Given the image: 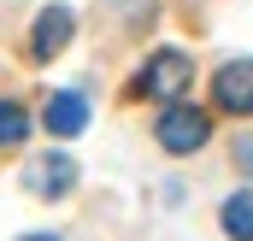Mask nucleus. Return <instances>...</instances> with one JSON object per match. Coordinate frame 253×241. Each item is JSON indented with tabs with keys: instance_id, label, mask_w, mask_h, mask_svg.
<instances>
[{
	"instance_id": "nucleus-6",
	"label": "nucleus",
	"mask_w": 253,
	"mask_h": 241,
	"mask_svg": "<svg viewBox=\"0 0 253 241\" xmlns=\"http://www.w3.org/2000/svg\"><path fill=\"white\" fill-rule=\"evenodd\" d=\"M42 123H47L53 135H77V129L88 123V100H83L77 88H65V94H47V112H42Z\"/></svg>"
},
{
	"instance_id": "nucleus-1",
	"label": "nucleus",
	"mask_w": 253,
	"mask_h": 241,
	"mask_svg": "<svg viewBox=\"0 0 253 241\" xmlns=\"http://www.w3.org/2000/svg\"><path fill=\"white\" fill-rule=\"evenodd\" d=\"M189 77H194L189 53L165 47V53H153V59L141 65V77L129 82V94H141V100H177V94L189 88Z\"/></svg>"
},
{
	"instance_id": "nucleus-8",
	"label": "nucleus",
	"mask_w": 253,
	"mask_h": 241,
	"mask_svg": "<svg viewBox=\"0 0 253 241\" xmlns=\"http://www.w3.org/2000/svg\"><path fill=\"white\" fill-rule=\"evenodd\" d=\"M24 135H30V112L18 100H0V147H18Z\"/></svg>"
},
{
	"instance_id": "nucleus-10",
	"label": "nucleus",
	"mask_w": 253,
	"mask_h": 241,
	"mask_svg": "<svg viewBox=\"0 0 253 241\" xmlns=\"http://www.w3.org/2000/svg\"><path fill=\"white\" fill-rule=\"evenodd\" d=\"M24 241H59V236H24Z\"/></svg>"
},
{
	"instance_id": "nucleus-9",
	"label": "nucleus",
	"mask_w": 253,
	"mask_h": 241,
	"mask_svg": "<svg viewBox=\"0 0 253 241\" xmlns=\"http://www.w3.org/2000/svg\"><path fill=\"white\" fill-rule=\"evenodd\" d=\"M236 165H242V171H253V135H248V141H236Z\"/></svg>"
},
{
	"instance_id": "nucleus-2",
	"label": "nucleus",
	"mask_w": 253,
	"mask_h": 241,
	"mask_svg": "<svg viewBox=\"0 0 253 241\" xmlns=\"http://www.w3.org/2000/svg\"><path fill=\"white\" fill-rule=\"evenodd\" d=\"M206 135H212V123H206V112L189 106V100H171V106L159 112V147H165V153H200Z\"/></svg>"
},
{
	"instance_id": "nucleus-3",
	"label": "nucleus",
	"mask_w": 253,
	"mask_h": 241,
	"mask_svg": "<svg viewBox=\"0 0 253 241\" xmlns=\"http://www.w3.org/2000/svg\"><path fill=\"white\" fill-rule=\"evenodd\" d=\"M71 182H77V159H71V153H36V159L24 165V188H30L36 200H65Z\"/></svg>"
},
{
	"instance_id": "nucleus-4",
	"label": "nucleus",
	"mask_w": 253,
	"mask_h": 241,
	"mask_svg": "<svg viewBox=\"0 0 253 241\" xmlns=\"http://www.w3.org/2000/svg\"><path fill=\"white\" fill-rule=\"evenodd\" d=\"M212 100L224 106V112H236V118H248L253 112V59H230L218 77H212Z\"/></svg>"
},
{
	"instance_id": "nucleus-7",
	"label": "nucleus",
	"mask_w": 253,
	"mask_h": 241,
	"mask_svg": "<svg viewBox=\"0 0 253 241\" xmlns=\"http://www.w3.org/2000/svg\"><path fill=\"white\" fill-rule=\"evenodd\" d=\"M224 236L230 241H253V194H230L224 200Z\"/></svg>"
},
{
	"instance_id": "nucleus-5",
	"label": "nucleus",
	"mask_w": 253,
	"mask_h": 241,
	"mask_svg": "<svg viewBox=\"0 0 253 241\" xmlns=\"http://www.w3.org/2000/svg\"><path fill=\"white\" fill-rule=\"evenodd\" d=\"M77 36V18H71V6H47L42 18H36V30H30V53H36V65L59 59V47Z\"/></svg>"
}]
</instances>
